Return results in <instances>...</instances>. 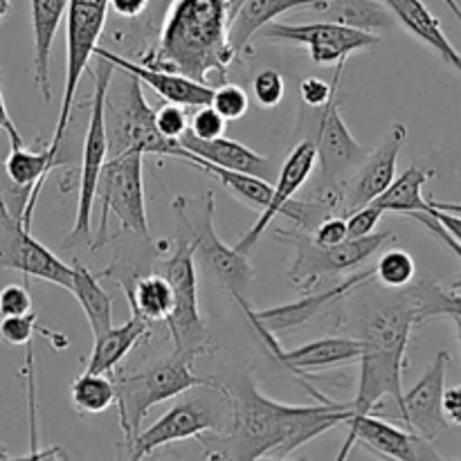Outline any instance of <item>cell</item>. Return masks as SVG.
<instances>
[{"label": "cell", "instance_id": "obj_9", "mask_svg": "<svg viewBox=\"0 0 461 461\" xmlns=\"http://www.w3.org/2000/svg\"><path fill=\"white\" fill-rule=\"evenodd\" d=\"M108 16V0H68V27H66V90H63L59 120L54 126L52 142L48 151L57 160L61 149L63 135H66L68 122H70L72 106H75L77 93H79L81 77L95 57V48L104 34Z\"/></svg>", "mask_w": 461, "mask_h": 461}, {"label": "cell", "instance_id": "obj_51", "mask_svg": "<svg viewBox=\"0 0 461 461\" xmlns=\"http://www.w3.org/2000/svg\"><path fill=\"white\" fill-rule=\"evenodd\" d=\"M0 459H12V455L7 453V448H5L3 441H0Z\"/></svg>", "mask_w": 461, "mask_h": 461}, {"label": "cell", "instance_id": "obj_17", "mask_svg": "<svg viewBox=\"0 0 461 461\" xmlns=\"http://www.w3.org/2000/svg\"><path fill=\"white\" fill-rule=\"evenodd\" d=\"M405 140H408V129L403 124H394L381 147L365 158L363 165L354 171L342 189L340 207L345 214L369 205L374 198H378L390 187L392 180L396 178V162H399Z\"/></svg>", "mask_w": 461, "mask_h": 461}, {"label": "cell", "instance_id": "obj_10", "mask_svg": "<svg viewBox=\"0 0 461 461\" xmlns=\"http://www.w3.org/2000/svg\"><path fill=\"white\" fill-rule=\"evenodd\" d=\"M97 66H88L86 75L95 79V93L93 104H90V122L88 133L84 140V162H81L79 174V203H77V216L75 228L68 234L66 246L77 248L90 243V219H93L95 210V194H97L99 176H102V167L108 158V142H106V129H104V99H106L108 86L113 84V75H115V66L108 59L97 57Z\"/></svg>", "mask_w": 461, "mask_h": 461}, {"label": "cell", "instance_id": "obj_15", "mask_svg": "<svg viewBox=\"0 0 461 461\" xmlns=\"http://www.w3.org/2000/svg\"><path fill=\"white\" fill-rule=\"evenodd\" d=\"M347 426H349V435H347L342 450L338 453V459L349 457L351 448H354L356 444L367 446V448L374 450L378 457L387 459H444L439 450L432 446V441L423 439L417 432L401 430V428L383 421V419L376 417L374 412L363 414V417H351L349 421H347Z\"/></svg>", "mask_w": 461, "mask_h": 461}, {"label": "cell", "instance_id": "obj_38", "mask_svg": "<svg viewBox=\"0 0 461 461\" xmlns=\"http://www.w3.org/2000/svg\"><path fill=\"white\" fill-rule=\"evenodd\" d=\"M347 61H338V70L336 77H333V84H327L324 79H318V77H309L300 84V93H302V102L311 108H322L324 104L331 99V95L336 93L338 84H340L342 70H345Z\"/></svg>", "mask_w": 461, "mask_h": 461}, {"label": "cell", "instance_id": "obj_37", "mask_svg": "<svg viewBox=\"0 0 461 461\" xmlns=\"http://www.w3.org/2000/svg\"><path fill=\"white\" fill-rule=\"evenodd\" d=\"M156 129L162 138L178 140L189 129V115L180 104L167 102L156 111Z\"/></svg>", "mask_w": 461, "mask_h": 461}, {"label": "cell", "instance_id": "obj_32", "mask_svg": "<svg viewBox=\"0 0 461 461\" xmlns=\"http://www.w3.org/2000/svg\"><path fill=\"white\" fill-rule=\"evenodd\" d=\"M70 401L72 408L79 414H102L111 408L117 401V387L115 381L106 376V374L88 372L86 369L81 376L75 378L70 387Z\"/></svg>", "mask_w": 461, "mask_h": 461}, {"label": "cell", "instance_id": "obj_52", "mask_svg": "<svg viewBox=\"0 0 461 461\" xmlns=\"http://www.w3.org/2000/svg\"><path fill=\"white\" fill-rule=\"evenodd\" d=\"M455 327H457V338H459V347H461V318H453Z\"/></svg>", "mask_w": 461, "mask_h": 461}, {"label": "cell", "instance_id": "obj_25", "mask_svg": "<svg viewBox=\"0 0 461 461\" xmlns=\"http://www.w3.org/2000/svg\"><path fill=\"white\" fill-rule=\"evenodd\" d=\"M322 3L324 0H246L239 7L237 16H234L232 25L228 30V43L232 48L234 59L246 54L257 32L268 25V23L277 21L282 14L297 7L313 9Z\"/></svg>", "mask_w": 461, "mask_h": 461}, {"label": "cell", "instance_id": "obj_29", "mask_svg": "<svg viewBox=\"0 0 461 461\" xmlns=\"http://www.w3.org/2000/svg\"><path fill=\"white\" fill-rule=\"evenodd\" d=\"M435 176L432 169H419L408 167L399 178L390 183V187L374 198L372 205L383 212H399V214H412V212H428V201L423 198V185Z\"/></svg>", "mask_w": 461, "mask_h": 461}, {"label": "cell", "instance_id": "obj_26", "mask_svg": "<svg viewBox=\"0 0 461 461\" xmlns=\"http://www.w3.org/2000/svg\"><path fill=\"white\" fill-rule=\"evenodd\" d=\"M149 333V320L131 304V318L122 327H111L95 336L93 354L88 360V372L111 374L129 356V351Z\"/></svg>", "mask_w": 461, "mask_h": 461}, {"label": "cell", "instance_id": "obj_50", "mask_svg": "<svg viewBox=\"0 0 461 461\" xmlns=\"http://www.w3.org/2000/svg\"><path fill=\"white\" fill-rule=\"evenodd\" d=\"M12 12V0H0V21Z\"/></svg>", "mask_w": 461, "mask_h": 461}, {"label": "cell", "instance_id": "obj_11", "mask_svg": "<svg viewBox=\"0 0 461 461\" xmlns=\"http://www.w3.org/2000/svg\"><path fill=\"white\" fill-rule=\"evenodd\" d=\"M313 142L320 160L318 201L327 203L331 210H338L347 180L369 156L367 149L351 135L349 126L342 120L338 88L322 106Z\"/></svg>", "mask_w": 461, "mask_h": 461}, {"label": "cell", "instance_id": "obj_1", "mask_svg": "<svg viewBox=\"0 0 461 461\" xmlns=\"http://www.w3.org/2000/svg\"><path fill=\"white\" fill-rule=\"evenodd\" d=\"M232 401V414L221 441L225 448L216 453L219 459H261L288 457L324 435L331 428L342 426L354 417V401L338 403L327 399L318 405L277 403L257 390L250 374H241L237 381L223 383Z\"/></svg>", "mask_w": 461, "mask_h": 461}, {"label": "cell", "instance_id": "obj_44", "mask_svg": "<svg viewBox=\"0 0 461 461\" xmlns=\"http://www.w3.org/2000/svg\"><path fill=\"white\" fill-rule=\"evenodd\" d=\"M151 0H108V9L122 18H138L147 12Z\"/></svg>", "mask_w": 461, "mask_h": 461}, {"label": "cell", "instance_id": "obj_24", "mask_svg": "<svg viewBox=\"0 0 461 461\" xmlns=\"http://www.w3.org/2000/svg\"><path fill=\"white\" fill-rule=\"evenodd\" d=\"M68 12V0H30L32 34H34V81L41 90V97L50 102V54L54 39Z\"/></svg>", "mask_w": 461, "mask_h": 461}, {"label": "cell", "instance_id": "obj_30", "mask_svg": "<svg viewBox=\"0 0 461 461\" xmlns=\"http://www.w3.org/2000/svg\"><path fill=\"white\" fill-rule=\"evenodd\" d=\"M72 268H75V277H72L70 293L79 302L93 333L99 336V333L113 327V297L104 291L102 284L97 282V277L88 268L79 264H75Z\"/></svg>", "mask_w": 461, "mask_h": 461}, {"label": "cell", "instance_id": "obj_35", "mask_svg": "<svg viewBox=\"0 0 461 461\" xmlns=\"http://www.w3.org/2000/svg\"><path fill=\"white\" fill-rule=\"evenodd\" d=\"M212 108L223 117L225 122H237L250 108V99L248 93L237 84H221L214 88V97H212Z\"/></svg>", "mask_w": 461, "mask_h": 461}, {"label": "cell", "instance_id": "obj_41", "mask_svg": "<svg viewBox=\"0 0 461 461\" xmlns=\"http://www.w3.org/2000/svg\"><path fill=\"white\" fill-rule=\"evenodd\" d=\"M32 311V295L27 286L21 284H9L0 291V318L7 315H23Z\"/></svg>", "mask_w": 461, "mask_h": 461}, {"label": "cell", "instance_id": "obj_3", "mask_svg": "<svg viewBox=\"0 0 461 461\" xmlns=\"http://www.w3.org/2000/svg\"><path fill=\"white\" fill-rule=\"evenodd\" d=\"M230 414H232V401L228 387L216 378H207L201 385L183 392L151 428L140 430V435L131 441L126 457L144 459L162 446L203 437L205 432L223 435L230 423Z\"/></svg>", "mask_w": 461, "mask_h": 461}, {"label": "cell", "instance_id": "obj_16", "mask_svg": "<svg viewBox=\"0 0 461 461\" xmlns=\"http://www.w3.org/2000/svg\"><path fill=\"white\" fill-rule=\"evenodd\" d=\"M450 365L448 351H439L428 367V372L419 378L414 387L403 392L399 417L405 426L419 437L435 441L437 437L448 430V419L444 414V390L446 369Z\"/></svg>", "mask_w": 461, "mask_h": 461}, {"label": "cell", "instance_id": "obj_27", "mask_svg": "<svg viewBox=\"0 0 461 461\" xmlns=\"http://www.w3.org/2000/svg\"><path fill=\"white\" fill-rule=\"evenodd\" d=\"M169 158H178V160L187 162V165L196 167V169L205 171L210 174L212 178L219 180L230 194L239 198V201L248 203V205L257 207V210H264L268 205L270 196H273V185L268 183V178H261V176H252V174H243V171H234V169H225V167H216L212 162L201 160V158L192 156L187 149L180 147L176 142V147L171 149Z\"/></svg>", "mask_w": 461, "mask_h": 461}, {"label": "cell", "instance_id": "obj_12", "mask_svg": "<svg viewBox=\"0 0 461 461\" xmlns=\"http://www.w3.org/2000/svg\"><path fill=\"white\" fill-rule=\"evenodd\" d=\"M174 210L178 214V219L183 221L185 228L192 232V237H187L192 241L194 257L232 293L234 300L241 304L246 302V293L250 291L252 277H255V270H252L250 259L248 255L234 250V246L230 248L228 243L221 241V237L214 230V194L207 192L203 196L201 205V216L189 214L187 207H185L183 198L174 201Z\"/></svg>", "mask_w": 461, "mask_h": 461}, {"label": "cell", "instance_id": "obj_23", "mask_svg": "<svg viewBox=\"0 0 461 461\" xmlns=\"http://www.w3.org/2000/svg\"><path fill=\"white\" fill-rule=\"evenodd\" d=\"M381 3L390 9L394 21H399L419 41L430 45L448 66H453L461 75V54L446 36L439 18L426 7L423 0H381Z\"/></svg>", "mask_w": 461, "mask_h": 461}, {"label": "cell", "instance_id": "obj_31", "mask_svg": "<svg viewBox=\"0 0 461 461\" xmlns=\"http://www.w3.org/2000/svg\"><path fill=\"white\" fill-rule=\"evenodd\" d=\"M129 304H133L149 322H165L174 309V291L162 273L140 277L133 291L124 288Z\"/></svg>", "mask_w": 461, "mask_h": 461}, {"label": "cell", "instance_id": "obj_34", "mask_svg": "<svg viewBox=\"0 0 461 461\" xmlns=\"http://www.w3.org/2000/svg\"><path fill=\"white\" fill-rule=\"evenodd\" d=\"M36 331L43 333L45 338L57 336V333L39 327V320H36L34 311L23 315H7V318H0V340L7 342V345L12 347H27Z\"/></svg>", "mask_w": 461, "mask_h": 461}, {"label": "cell", "instance_id": "obj_36", "mask_svg": "<svg viewBox=\"0 0 461 461\" xmlns=\"http://www.w3.org/2000/svg\"><path fill=\"white\" fill-rule=\"evenodd\" d=\"M284 93H286V81H284L282 72L266 68L252 81V95H255L257 104L261 108H275L282 104Z\"/></svg>", "mask_w": 461, "mask_h": 461}, {"label": "cell", "instance_id": "obj_14", "mask_svg": "<svg viewBox=\"0 0 461 461\" xmlns=\"http://www.w3.org/2000/svg\"><path fill=\"white\" fill-rule=\"evenodd\" d=\"M0 268L18 270L25 277L57 284L72 291L75 268L59 259L50 248L32 237L21 216L12 214L7 203L0 196Z\"/></svg>", "mask_w": 461, "mask_h": 461}, {"label": "cell", "instance_id": "obj_13", "mask_svg": "<svg viewBox=\"0 0 461 461\" xmlns=\"http://www.w3.org/2000/svg\"><path fill=\"white\" fill-rule=\"evenodd\" d=\"M255 39L270 41V43H293L309 48L311 59L318 66H333L338 61H347L354 52L372 50L381 43L378 34L356 27L338 25V23L318 21L306 25H291V23H268L257 32Z\"/></svg>", "mask_w": 461, "mask_h": 461}, {"label": "cell", "instance_id": "obj_4", "mask_svg": "<svg viewBox=\"0 0 461 461\" xmlns=\"http://www.w3.org/2000/svg\"><path fill=\"white\" fill-rule=\"evenodd\" d=\"M207 378L192 372V360L174 351L167 358L149 365L138 374H126L115 381L117 408H120V428L126 446L140 435L142 421L156 405L178 399L183 392L201 385Z\"/></svg>", "mask_w": 461, "mask_h": 461}, {"label": "cell", "instance_id": "obj_21", "mask_svg": "<svg viewBox=\"0 0 461 461\" xmlns=\"http://www.w3.org/2000/svg\"><path fill=\"white\" fill-rule=\"evenodd\" d=\"M95 57L108 59L115 66V70L135 75L140 84H147L165 102L180 104L185 108H198L212 104V97H214V86L205 84V81H196L187 75H180V72L165 70V68H151L138 61H129V59L111 52V50L102 48V45L95 48Z\"/></svg>", "mask_w": 461, "mask_h": 461}, {"label": "cell", "instance_id": "obj_33", "mask_svg": "<svg viewBox=\"0 0 461 461\" xmlns=\"http://www.w3.org/2000/svg\"><path fill=\"white\" fill-rule=\"evenodd\" d=\"M414 277H417V264H414L412 255L399 250V248L387 250L374 266V282H378L387 291H401V288L410 286Z\"/></svg>", "mask_w": 461, "mask_h": 461}, {"label": "cell", "instance_id": "obj_8", "mask_svg": "<svg viewBox=\"0 0 461 461\" xmlns=\"http://www.w3.org/2000/svg\"><path fill=\"white\" fill-rule=\"evenodd\" d=\"M142 158V153H122V156L106 158V162H104L97 194H95V203H99V207H102V219H99L97 239L93 241V248L106 243L111 214L117 216L122 232L149 239Z\"/></svg>", "mask_w": 461, "mask_h": 461}, {"label": "cell", "instance_id": "obj_6", "mask_svg": "<svg viewBox=\"0 0 461 461\" xmlns=\"http://www.w3.org/2000/svg\"><path fill=\"white\" fill-rule=\"evenodd\" d=\"M194 261L196 257H194L192 241L187 237H180L171 246V255L162 261L160 270L174 291V309L165 324L174 338L176 351L192 363L201 356L214 354L212 333L203 320L201 306H198V282Z\"/></svg>", "mask_w": 461, "mask_h": 461}, {"label": "cell", "instance_id": "obj_18", "mask_svg": "<svg viewBox=\"0 0 461 461\" xmlns=\"http://www.w3.org/2000/svg\"><path fill=\"white\" fill-rule=\"evenodd\" d=\"M369 282H374V268L358 270V273L351 275V277H347V279H342V282L329 286L327 291L315 293V295H311V297H302V300L291 302V304L273 306V309H264V311L250 309V304H248V302H241L239 306L246 311L248 320H257V322L264 324L268 331H273L275 336H282V333L295 331V329L309 324L311 320L318 318V315L322 313L327 306H331L333 302L342 300V297H347L349 293L358 291L360 286H365V284H369Z\"/></svg>", "mask_w": 461, "mask_h": 461}, {"label": "cell", "instance_id": "obj_19", "mask_svg": "<svg viewBox=\"0 0 461 461\" xmlns=\"http://www.w3.org/2000/svg\"><path fill=\"white\" fill-rule=\"evenodd\" d=\"M315 165H318V149H315L313 140H302V142H297L293 147V151L288 153L282 171H279L277 185H273V196H270L268 205L261 210L257 223L239 239L234 250L241 252V255H250V250L257 246V241L266 232V228L273 223V219H277L282 214L288 201H293V196L304 187L306 180L313 174Z\"/></svg>", "mask_w": 461, "mask_h": 461}, {"label": "cell", "instance_id": "obj_40", "mask_svg": "<svg viewBox=\"0 0 461 461\" xmlns=\"http://www.w3.org/2000/svg\"><path fill=\"white\" fill-rule=\"evenodd\" d=\"M383 214L385 212L378 210L376 205H365V207H358V210L349 212V214L345 216L347 219V234H349V239H363L367 237V234L376 232V225L378 221L383 219Z\"/></svg>", "mask_w": 461, "mask_h": 461}, {"label": "cell", "instance_id": "obj_22", "mask_svg": "<svg viewBox=\"0 0 461 461\" xmlns=\"http://www.w3.org/2000/svg\"><path fill=\"white\" fill-rule=\"evenodd\" d=\"M178 144L183 149H187L192 156L212 162L216 167H225V169L243 171V174L261 176V178H268V171L273 169L270 160H266L264 156H259V153L248 149L246 144L237 142V140L223 138V135L203 140L192 135L189 131H185L178 138Z\"/></svg>", "mask_w": 461, "mask_h": 461}, {"label": "cell", "instance_id": "obj_43", "mask_svg": "<svg viewBox=\"0 0 461 461\" xmlns=\"http://www.w3.org/2000/svg\"><path fill=\"white\" fill-rule=\"evenodd\" d=\"M408 216H412V219L417 221V223H421L423 228L428 230V232H432L437 239H439V241H444L446 246H448L450 250H453L455 255H457L459 259H461V243L455 241V239L450 237V234L446 232L444 228H441V223L435 219V216L428 214V212H412V214H408ZM450 288H453V291H457V288H461V279H459V282H455Z\"/></svg>", "mask_w": 461, "mask_h": 461}, {"label": "cell", "instance_id": "obj_49", "mask_svg": "<svg viewBox=\"0 0 461 461\" xmlns=\"http://www.w3.org/2000/svg\"><path fill=\"white\" fill-rule=\"evenodd\" d=\"M444 3L448 5V7H450V12H453L455 16H457V21L461 23V5L457 3V0H444Z\"/></svg>", "mask_w": 461, "mask_h": 461}, {"label": "cell", "instance_id": "obj_47", "mask_svg": "<svg viewBox=\"0 0 461 461\" xmlns=\"http://www.w3.org/2000/svg\"><path fill=\"white\" fill-rule=\"evenodd\" d=\"M0 131H5V133L9 135L12 147H21V144H25L23 142V135L18 133L16 124H14L12 117H9L7 104H5V97H3V88H0Z\"/></svg>", "mask_w": 461, "mask_h": 461}, {"label": "cell", "instance_id": "obj_7", "mask_svg": "<svg viewBox=\"0 0 461 461\" xmlns=\"http://www.w3.org/2000/svg\"><path fill=\"white\" fill-rule=\"evenodd\" d=\"M277 239L291 243L295 248V257L288 268V279L295 284L300 291L311 293L320 282L336 275L349 273V270L360 268L372 255H376L387 241L394 239L392 232H372L363 239H347L338 246H320L313 241L311 232L297 230V232H282L279 230Z\"/></svg>", "mask_w": 461, "mask_h": 461}, {"label": "cell", "instance_id": "obj_5", "mask_svg": "<svg viewBox=\"0 0 461 461\" xmlns=\"http://www.w3.org/2000/svg\"><path fill=\"white\" fill-rule=\"evenodd\" d=\"M104 129H106L108 158L122 153H151L171 156L178 140H167L156 129V111L147 104L142 84L135 75L124 72L117 88L108 86L104 99Z\"/></svg>", "mask_w": 461, "mask_h": 461}, {"label": "cell", "instance_id": "obj_48", "mask_svg": "<svg viewBox=\"0 0 461 461\" xmlns=\"http://www.w3.org/2000/svg\"><path fill=\"white\" fill-rule=\"evenodd\" d=\"M428 205L437 207V210L450 212V214L461 216V203H444V201H435V198H428Z\"/></svg>", "mask_w": 461, "mask_h": 461}, {"label": "cell", "instance_id": "obj_20", "mask_svg": "<svg viewBox=\"0 0 461 461\" xmlns=\"http://www.w3.org/2000/svg\"><path fill=\"white\" fill-rule=\"evenodd\" d=\"M250 322L255 327V331L264 338L266 347L273 351L275 358L282 365H286L291 372L300 374V376H304L309 372H318V369L358 363L360 354H363V340L356 336H327L320 338V340L306 342V345L297 347V349L284 351L273 331H268L257 320H250Z\"/></svg>", "mask_w": 461, "mask_h": 461}, {"label": "cell", "instance_id": "obj_2", "mask_svg": "<svg viewBox=\"0 0 461 461\" xmlns=\"http://www.w3.org/2000/svg\"><path fill=\"white\" fill-rule=\"evenodd\" d=\"M234 14L230 0H171L160 41L140 63L180 72L205 84L210 75L225 81V72L234 61L228 43Z\"/></svg>", "mask_w": 461, "mask_h": 461}, {"label": "cell", "instance_id": "obj_39", "mask_svg": "<svg viewBox=\"0 0 461 461\" xmlns=\"http://www.w3.org/2000/svg\"><path fill=\"white\" fill-rule=\"evenodd\" d=\"M225 124H228V122L212 108V104H207V106H198L194 117H189L187 131L192 135H196V138L212 140L225 133Z\"/></svg>", "mask_w": 461, "mask_h": 461}, {"label": "cell", "instance_id": "obj_45", "mask_svg": "<svg viewBox=\"0 0 461 461\" xmlns=\"http://www.w3.org/2000/svg\"><path fill=\"white\" fill-rule=\"evenodd\" d=\"M428 214L435 216V219L441 223V228H444L446 232L455 239V241L461 243V216L459 214H450V212L437 210V207H432V205H428Z\"/></svg>", "mask_w": 461, "mask_h": 461}, {"label": "cell", "instance_id": "obj_42", "mask_svg": "<svg viewBox=\"0 0 461 461\" xmlns=\"http://www.w3.org/2000/svg\"><path fill=\"white\" fill-rule=\"evenodd\" d=\"M311 237H313V241L320 243V246H338V243L349 239V234H347V219L340 214L324 216L318 223V228L311 232Z\"/></svg>", "mask_w": 461, "mask_h": 461}, {"label": "cell", "instance_id": "obj_28", "mask_svg": "<svg viewBox=\"0 0 461 461\" xmlns=\"http://www.w3.org/2000/svg\"><path fill=\"white\" fill-rule=\"evenodd\" d=\"M320 21L338 23V25L356 27V30L376 32L394 27V16L381 0H324L313 7Z\"/></svg>", "mask_w": 461, "mask_h": 461}, {"label": "cell", "instance_id": "obj_46", "mask_svg": "<svg viewBox=\"0 0 461 461\" xmlns=\"http://www.w3.org/2000/svg\"><path fill=\"white\" fill-rule=\"evenodd\" d=\"M444 414L448 423L461 426V385L444 390Z\"/></svg>", "mask_w": 461, "mask_h": 461}]
</instances>
